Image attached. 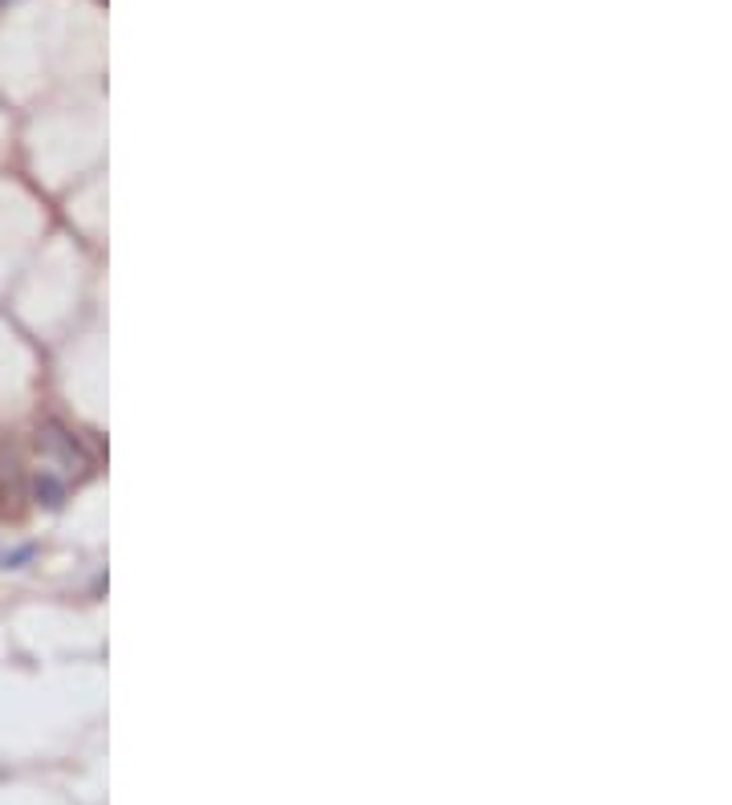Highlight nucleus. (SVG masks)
<instances>
[{
	"label": "nucleus",
	"mask_w": 732,
	"mask_h": 805,
	"mask_svg": "<svg viewBox=\"0 0 732 805\" xmlns=\"http://www.w3.org/2000/svg\"><path fill=\"white\" fill-rule=\"evenodd\" d=\"M29 557H33V545H21V549H13V553L5 557V570H21V566L29 562Z\"/></svg>",
	"instance_id": "nucleus-1"
}]
</instances>
